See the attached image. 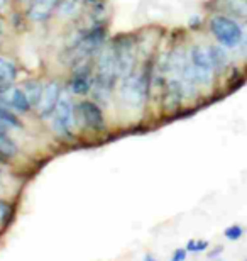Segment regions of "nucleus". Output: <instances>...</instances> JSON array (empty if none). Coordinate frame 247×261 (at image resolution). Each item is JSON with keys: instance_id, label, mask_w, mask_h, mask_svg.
<instances>
[{"instance_id": "obj_12", "label": "nucleus", "mask_w": 247, "mask_h": 261, "mask_svg": "<svg viewBox=\"0 0 247 261\" xmlns=\"http://www.w3.org/2000/svg\"><path fill=\"white\" fill-rule=\"evenodd\" d=\"M15 76H17V68H15V65L12 61L0 56V95H4L12 87Z\"/></svg>"}, {"instance_id": "obj_21", "label": "nucleus", "mask_w": 247, "mask_h": 261, "mask_svg": "<svg viewBox=\"0 0 247 261\" xmlns=\"http://www.w3.org/2000/svg\"><path fill=\"white\" fill-rule=\"evenodd\" d=\"M10 205L9 203H5V202H2L0 200V222H5L7 219L10 217Z\"/></svg>"}, {"instance_id": "obj_15", "label": "nucleus", "mask_w": 247, "mask_h": 261, "mask_svg": "<svg viewBox=\"0 0 247 261\" xmlns=\"http://www.w3.org/2000/svg\"><path fill=\"white\" fill-rule=\"evenodd\" d=\"M15 154H17V146L9 138L7 133L0 130V161L7 160V158H14Z\"/></svg>"}, {"instance_id": "obj_6", "label": "nucleus", "mask_w": 247, "mask_h": 261, "mask_svg": "<svg viewBox=\"0 0 247 261\" xmlns=\"http://www.w3.org/2000/svg\"><path fill=\"white\" fill-rule=\"evenodd\" d=\"M115 49H117V78H125L130 73H134V44L127 39H120L115 43Z\"/></svg>"}, {"instance_id": "obj_22", "label": "nucleus", "mask_w": 247, "mask_h": 261, "mask_svg": "<svg viewBox=\"0 0 247 261\" xmlns=\"http://www.w3.org/2000/svg\"><path fill=\"white\" fill-rule=\"evenodd\" d=\"M186 258V251H183V249H180V251H176L175 254H173V259L175 261H181Z\"/></svg>"}, {"instance_id": "obj_19", "label": "nucleus", "mask_w": 247, "mask_h": 261, "mask_svg": "<svg viewBox=\"0 0 247 261\" xmlns=\"http://www.w3.org/2000/svg\"><path fill=\"white\" fill-rule=\"evenodd\" d=\"M224 234H225V238L227 239H230V241H237V239H240L242 238V234H244V229L240 227V226H230V227H227L224 231Z\"/></svg>"}, {"instance_id": "obj_23", "label": "nucleus", "mask_w": 247, "mask_h": 261, "mask_svg": "<svg viewBox=\"0 0 247 261\" xmlns=\"http://www.w3.org/2000/svg\"><path fill=\"white\" fill-rule=\"evenodd\" d=\"M5 4H7V0H0V9L5 7Z\"/></svg>"}, {"instance_id": "obj_13", "label": "nucleus", "mask_w": 247, "mask_h": 261, "mask_svg": "<svg viewBox=\"0 0 247 261\" xmlns=\"http://www.w3.org/2000/svg\"><path fill=\"white\" fill-rule=\"evenodd\" d=\"M20 88L24 90V93L28 95L31 106L33 107H38L39 102H41V97H43V90L44 87L41 85V83L38 80H28L24 82L22 85H20Z\"/></svg>"}, {"instance_id": "obj_4", "label": "nucleus", "mask_w": 247, "mask_h": 261, "mask_svg": "<svg viewBox=\"0 0 247 261\" xmlns=\"http://www.w3.org/2000/svg\"><path fill=\"white\" fill-rule=\"evenodd\" d=\"M190 65L193 70V76H195L197 83H210L213 76V65L212 58H210L208 48L203 46H193L190 51Z\"/></svg>"}, {"instance_id": "obj_10", "label": "nucleus", "mask_w": 247, "mask_h": 261, "mask_svg": "<svg viewBox=\"0 0 247 261\" xmlns=\"http://www.w3.org/2000/svg\"><path fill=\"white\" fill-rule=\"evenodd\" d=\"M4 98V102L7 103V106L14 107L15 111H20V112H28L33 109L31 106L28 95L24 93V90L20 87H10L7 92L4 93V95H0Z\"/></svg>"}, {"instance_id": "obj_9", "label": "nucleus", "mask_w": 247, "mask_h": 261, "mask_svg": "<svg viewBox=\"0 0 247 261\" xmlns=\"http://www.w3.org/2000/svg\"><path fill=\"white\" fill-rule=\"evenodd\" d=\"M93 82H95V78H93V75L90 73V66H80L75 73H73L70 87L73 92L78 93V95H83V93L92 90Z\"/></svg>"}, {"instance_id": "obj_11", "label": "nucleus", "mask_w": 247, "mask_h": 261, "mask_svg": "<svg viewBox=\"0 0 247 261\" xmlns=\"http://www.w3.org/2000/svg\"><path fill=\"white\" fill-rule=\"evenodd\" d=\"M61 0H33V5H31L29 10V17L33 20H48L49 15L52 14L58 5H60Z\"/></svg>"}, {"instance_id": "obj_17", "label": "nucleus", "mask_w": 247, "mask_h": 261, "mask_svg": "<svg viewBox=\"0 0 247 261\" xmlns=\"http://www.w3.org/2000/svg\"><path fill=\"white\" fill-rule=\"evenodd\" d=\"M224 9L237 17H247V0H224Z\"/></svg>"}, {"instance_id": "obj_14", "label": "nucleus", "mask_w": 247, "mask_h": 261, "mask_svg": "<svg viewBox=\"0 0 247 261\" xmlns=\"http://www.w3.org/2000/svg\"><path fill=\"white\" fill-rule=\"evenodd\" d=\"M20 127H22V122L19 121L17 116L7 111L4 106H0V130L7 133L9 129H20Z\"/></svg>"}, {"instance_id": "obj_16", "label": "nucleus", "mask_w": 247, "mask_h": 261, "mask_svg": "<svg viewBox=\"0 0 247 261\" xmlns=\"http://www.w3.org/2000/svg\"><path fill=\"white\" fill-rule=\"evenodd\" d=\"M208 53L210 58H212V65L215 70H222V68L227 66V55L222 49V46H208Z\"/></svg>"}, {"instance_id": "obj_5", "label": "nucleus", "mask_w": 247, "mask_h": 261, "mask_svg": "<svg viewBox=\"0 0 247 261\" xmlns=\"http://www.w3.org/2000/svg\"><path fill=\"white\" fill-rule=\"evenodd\" d=\"M103 43H105V31L102 28L92 29L90 33H87L75 46H73V49H71L73 60L81 61L88 58V56H92L95 51L102 48Z\"/></svg>"}, {"instance_id": "obj_18", "label": "nucleus", "mask_w": 247, "mask_h": 261, "mask_svg": "<svg viewBox=\"0 0 247 261\" xmlns=\"http://www.w3.org/2000/svg\"><path fill=\"white\" fill-rule=\"evenodd\" d=\"M81 7V0H61L60 5H58V12H60L61 17L65 15H75Z\"/></svg>"}, {"instance_id": "obj_7", "label": "nucleus", "mask_w": 247, "mask_h": 261, "mask_svg": "<svg viewBox=\"0 0 247 261\" xmlns=\"http://www.w3.org/2000/svg\"><path fill=\"white\" fill-rule=\"evenodd\" d=\"M78 112H80L81 121L88 129L95 130V133H102L105 129L103 114L95 102H81L80 106H78Z\"/></svg>"}, {"instance_id": "obj_2", "label": "nucleus", "mask_w": 247, "mask_h": 261, "mask_svg": "<svg viewBox=\"0 0 247 261\" xmlns=\"http://www.w3.org/2000/svg\"><path fill=\"white\" fill-rule=\"evenodd\" d=\"M149 82L146 75H138V73H130L129 76L122 78V85H120V97L124 103L129 107L139 109L144 106L146 98H148Z\"/></svg>"}, {"instance_id": "obj_20", "label": "nucleus", "mask_w": 247, "mask_h": 261, "mask_svg": "<svg viewBox=\"0 0 247 261\" xmlns=\"http://www.w3.org/2000/svg\"><path fill=\"white\" fill-rule=\"evenodd\" d=\"M208 248V243L207 241H188L186 244V249L191 253H200V251H205V249Z\"/></svg>"}, {"instance_id": "obj_1", "label": "nucleus", "mask_w": 247, "mask_h": 261, "mask_svg": "<svg viewBox=\"0 0 247 261\" xmlns=\"http://www.w3.org/2000/svg\"><path fill=\"white\" fill-rule=\"evenodd\" d=\"M210 31L215 36V39L225 48H237L244 39L240 25L227 15H215L210 20Z\"/></svg>"}, {"instance_id": "obj_8", "label": "nucleus", "mask_w": 247, "mask_h": 261, "mask_svg": "<svg viewBox=\"0 0 247 261\" xmlns=\"http://www.w3.org/2000/svg\"><path fill=\"white\" fill-rule=\"evenodd\" d=\"M60 95H61V88L56 82H51L44 87L43 97H41V102L38 106V111L41 116L43 117L52 116V111H54L56 103L60 100Z\"/></svg>"}, {"instance_id": "obj_24", "label": "nucleus", "mask_w": 247, "mask_h": 261, "mask_svg": "<svg viewBox=\"0 0 247 261\" xmlns=\"http://www.w3.org/2000/svg\"><path fill=\"white\" fill-rule=\"evenodd\" d=\"M0 33H2V22H0Z\"/></svg>"}, {"instance_id": "obj_3", "label": "nucleus", "mask_w": 247, "mask_h": 261, "mask_svg": "<svg viewBox=\"0 0 247 261\" xmlns=\"http://www.w3.org/2000/svg\"><path fill=\"white\" fill-rule=\"evenodd\" d=\"M75 124V112H73V102L68 93H61L54 111H52V129L58 134L68 136Z\"/></svg>"}]
</instances>
